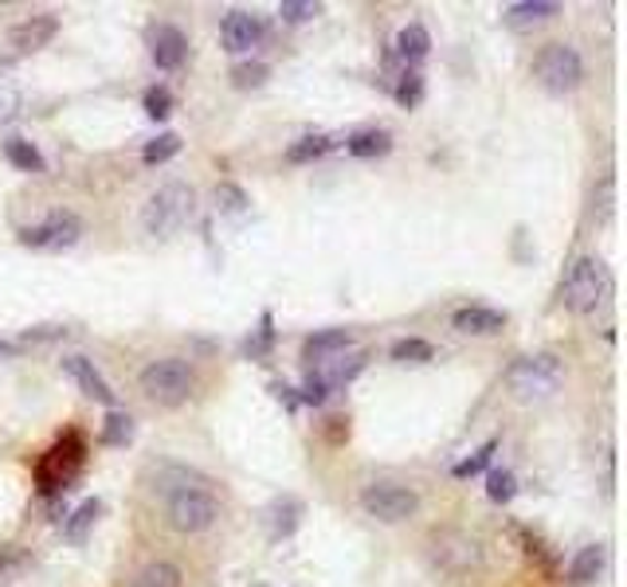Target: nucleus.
Here are the masks:
<instances>
[{
	"label": "nucleus",
	"instance_id": "obj_1",
	"mask_svg": "<svg viewBox=\"0 0 627 587\" xmlns=\"http://www.w3.org/2000/svg\"><path fill=\"white\" fill-rule=\"evenodd\" d=\"M162 494H165L169 525L177 533H204V528H213L216 517H220V502H216V494L208 490L204 478L185 482V486H169Z\"/></svg>",
	"mask_w": 627,
	"mask_h": 587
},
{
	"label": "nucleus",
	"instance_id": "obj_2",
	"mask_svg": "<svg viewBox=\"0 0 627 587\" xmlns=\"http://www.w3.org/2000/svg\"><path fill=\"white\" fill-rule=\"evenodd\" d=\"M193 216H196V193L188 185H181V181H173V185H162L150 196V204L142 212V227L153 239H173L181 227L193 224Z\"/></svg>",
	"mask_w": 627,
	"mask_h": 587
},
{
	"label": "nucleus",
	"instance_id": "obj_3",
	"mask_svg": "<svg viewBox=\"0 0 627 587\" xmlns=\"http://www.w3.org/2000/svg\"><path fill=\"white\" fill-rule=\"evenodd\" d=\"M83 462H86V439L79 435V431H68L60 443L35 462V486H40V494L55 497L63 494V490H71V482L79 478Z\"/></svg>",
	"mask_w": 627,
	"mask_h": 587
},
{
	"label": "nucleus",
	"instance_id": "obj_4",
	"mask_svg": "<svg viewBox=\"0 0 627 587\" xmlns=\"http://www.w3.org/2000/svg\"><path fill=\"white\" fill-rule=\"evenodd\" d=\"M611 294V275L600 259L593 255H580L573 267H568L565 282H561V298L573 313H593L604 306V298Z\"/></svg>",
	"mask_w": 627,
	"mask_h": 587
},
{
	"label": "nucleus",
	"instance_id": "obj_5",
	"mask_svg": "<svg viewBox=\"0 0 627 587\" xmlns=\"http://www.w3.org/2000/svg\"><path fill=\"white\" fill-rule=\"evenodd\" d=\"M561 361L553 352H534V357H517L506 369V388L517 400H545L561 388Z\"/></svg>",
	"mask_w": 627,
	"mask_h": 587
},
{
	"label": "nucleus",
	"instance_id": "obj_6",
	"mask_svg": "<svg viewBox=\"0 0 627 587\" xmlns=\"http://www.w3.org/2000/svg\"><path fill=\"white\" fill-rule=\"evenodd\" d=\"M193 369L181 357H165V361H153L142 369V392L162 408H181L193 395Z\"/></svg>",
	"mask_w": 627,
	"mask_h": 587
},
{
	"label": "nucleus",
	"instance_id": "obj_7",
	"mask_svg": "<svg viewBox=\"0 0 627 587\" xmlns=\"http://www.w3.org/2000/svg\"><path fill=\"white\" fill-rule=\"evenodd\" d=\"M534 75L549 94H568L585 83V59L568 43H545L534 59Z\"/></svg>",
	"mask_w": 627,
	"mask_h": 587
},
{
	"label": "nucleus",
	"instance_id": "obj_8",
	"mask_svg": "<svg viewBox=\"0 0 627 587\" xmlns=\"http://www.w3.org/2000/svg\"><path fill=\"white\" fill-rule=\"evenodd\" d=\"M79 239H83V219L75 212H51L48 219L20 231V244L32 247V251H68Z\"/></svg>",
	"mask_w": 627,
	"mask_h": 587
},
{
	"label": "nucleus",
	"instance_id": "obj_9",
	"mask_svg": "<svg viewBox=\"0 0 627 587\" xmlns=\"http://www.w3.org/2000/svg\"><path fill=\"white\" fill-rule=\"evenodd\" d=\"M361 509L369 517L384 521V525H400V521L415 517L420 509V494L408 486H397V482H377L361 494Z\"/></svg>",
	"mask_w": 627,
	"mask_h": 587
},
{
	"label": "nucleus",
	"instance_id": "obj_10",
	"mask_svg": "<svg viewBox=\"0 0 627 587\" xmlns=\"http://www.w3.org/2000/svg\"><path fill=\"white\" fill-rule=\"evenodd\" d=\"M150 55H153V63H157L162 71H177L181 63H185V55H188L185 32H181V28H173V24H157V28H153V35H150Z\"/></svg>",
	"mask_w": 627,
	"mask_h": 587
},
{
	"label": "nucleus",
	"instance_id": "obj_11",
	"mask_svg": "<svg viewBox=\"0 0 627 587\" xmlns=\"http://www.w3.org/2000/svg\"><path fill=\"white\" fill-rule=\"evenodd\" d=\"M60 35V20L51 17V12H43V17H28V20H20L17 28H12V48L17 51H24V55H32V51H40V48H48L51 40Z\"/></svg>",
	"mask_w": 627,
	"mask_h": 587
},
{
	"label": "nucleus",
	"instance_id": "obj_12",
	"mask_svg": "<svg viewBox=\"0 0 627 587\" xmlns=\"http://www.w3.org/2000/svg\"><path fill=\"white\" fill-rule=\"evenodd\" d=\"M264 20L251 17V12H228L220 24V40L228 51H251L255 43L264 40Z\"/></svg>",
	"mask_w": 627,
	"mask_h": 587
},
{
	"label": "nucleus",
	"instance_id": "obj_13",
	"mask_svg": "<svg viewBox=\"0 0 627 587\" xmlns=\"http://www.w3.org/2000/svg\"><path fill=\"white\" fill-rule=\"evenodd\" d=\"M451 326L471 337H494L506 329V313L491 310V306H463V310L451 313Z\"/></svg>",
	"mask_w": 627,
	"mask_h": 587
},
{
	"label": "nucleus",
	"instance_id": "obj_14",
	"mask_svg": "<svg viewBox=\"0 0 627 587\" xmlns=\"http://www.w3.org/2000/svg\"><path fill=\"white\" fill-rule=\"evenodd\" d=\"M561 17L557 0H517V4H506L502 9V24L514 28V32H526L534 24H545V20Z\"/></svg>",
	"mask_w": 627,
	"mask_h": 587
},
{
	"label": "nucleus",
	"instance_id": "obj_15",
	"mask_svg": "<svg viewBox=\"0 0 627 587\" xmlns=\"http://www.w3.org/2000/svg\"><path fill=\"white\" fill-rule=\"evenodd\" d=\"M63 372H68V377L75 380V384L83 388V392L91 395V400L106 403V408L114 411V392H111V384L102 380V372L94 369V364L86 361V357H68V361H63Z\"/></svg>",
	"mask_w": 627,
	"mask_h": 587
},
{
	"label": "nucleus",
	"instance_id": "obj_16",
	"mask_svg": "<svg viewBox=\"0 0 627 587\" xmlns=\"http://www.w3.org/2000/svg\"><path fill=\"white\" fill-rule=\"evenodd\" d=\"M298 521H302V502H298L295 494H282L267 505V533H271L275 545L287 540V537H295Z\"/></svg>",
	"mask_w": 627,
	"mask_h": 587
},
{
	"label": "nucleus",
	"instance_id": "obj_17",
	"mask_svg": "<svg viewBox=\"0 0 627 587\" xmlns=\"http://www.w3.org/2000/svg\"><path fill=\"white\" fill-rule=\"evenodd\" d=\"M604 564H608V548L604 545H585L577 556H573V564H568V584L573 587H588L600 579Z\"/></svg>",
	"mask_w": 627,
	"mask_h": 587
},
{
	"label": "nucleus",
	"instance_id": "obj_18",
	"mask_svg": "<svg viewBox=\"0 0 627 587\" xmlns=\"http://www.w3.org/2000/svg\"><path fill=\"white\" fill-rule=\"evenodd\" d=\"M24 106V83H20V71L17 63H0V126H9L12 117L20 114Z\"/></svg>",
	"mask_w": 627,
	"mask_h": 587
},
{
	"label": "nucleus",
	"instance_id": "obj_19",
	"mask_svg": "<svg viewBox=\"0 0 627 587\" xmlns=\"http://www.w3.org/2000/svg\"><path fill=\"white\" fill-rule=\"evenodd\" d=\"M349 344H353V333H349V329H318L314 337H306L302 357L306 361H326V357H341Z\"/></svg>",
	"mask_w": 627,
	"mask_h": 587
},
{
	"label": "nucleus",
	"instance_id": "obj_20",
	"mask_svg": "<svg viewBox=\"0 0 627 587\" xmlns=\"http://www.w3.org/2000/svg\"><path fill=\"white\" fill-rule=\"evenodd\" d=\"M346 150L353 153L357 161L384 157V153L392 150V134H389V130H357V134L346 137Z\"/></svg>",
	"mask_w": 627,
	"mask_h": 587
},
{
	"label": "nucleus",
	"instance_id": "obj_21",
	"mask_svg": "<svg viewBox=\"0 0 627 587\" xmlns=\"http://www.w3.org/2000/svg\"><path fill=\"white\" fill-rule=\"evenodd\" d=\"M397 55L408 59V63H420V59H428V51H432V35H428L424 24H408L397 32Z\"/></svg>",
	"mask_w": 627,
	"mask_h": 587
},
{
	"label": "nucleus",
	"instance_id": "obj_22",
	"mask_svg": "<svg viewBox=\"0 0 627 587\" xmlns=\"http://www.w3.org/2000/svg\"><path fill=\"white\" fill-rule=\"evenodd\" d=\"M99 513H102V502H99V497L83 502L75 513H68V517H63V537H68L71 545H83L86 533H91V525L99 521Z\"/></svg>",
	"mask_w": 627,
	"mask_h": 587
},
{
	"label": "nucleus",
	"instance_id": "obj_23",
	"mask_svg": "<svg viewBox=\"0 0 627 587\" xmlns=\"http://www.w3.org/2000/svg\"><path fill=\"white\" fill-rule=\"evenodd\" d=\"M130 587H181V568L169 560H153L130 579Z\"/></svg>",
	"mask_w": 627,
	"mask_h": 587
},
{
	"label": "nucleus",
	"instance_id": "obj_24",
	"mask_svg": "<svg viewBox=\"0 0 627 587\" xmlns=\"http://www.w3.org/2000/svg\"><path fill=\"white\" fill-rule=\"evenodd\" d=\"M4 157H9L20 173H43V168H48L43 153L35 150L32 142H24V137H12V142H4Z\"/></svg>",
	"mask_w": 627,
	"mask_h": 587
},
{
	"label": "nucleus",
	"instance_id": "obj_25",
	"mask_svg": "<svg viewBox=\"0 0 627 587\" xmlns=\"http://www.w3.org/2000/svg\"><path fill=\"white\" fill-rule=\"evenodd\" d=\"M338 145V137H330V134H310V137H302V142H295L287 150V161L290 165H306V161H318V157H326V153Z\"/></svg>",
	"mask_w": 627,
	"mask_h": 587
},
{
	"label": "nucleus",
	"instance_id": "obj_26",
	"mask_svg": "<svg viewBox=\"0 0 627 587\" xmlns=\"http://www.w3.org/2000/svg\"><path fill=\"white\" fill-rule=\"evenodd\" d=\"M102 446H126L134 439V420H130L126 411H111L106 420H102Z\"/></svg>",
	"mask_w": 627,
	"mask_h": 587
},
{
	"label": "nucleus",
	"instance_id": "obj_27",
	"mask_svg": "<svg viewBox=\"0 0 627 587\" xmlns=\"http://www.w3.org/2000/svg\"><path fill=\"white\" fill-rule=\"evenodd\" d=\"M389 352H392V361H400V364H428V361H435V349L428 341H420V337H404V341H397Z\"/></svg>",
	"mask_w": 627,
	"mask_h": 587
},
{
	"label": "nucleus",
	"instance_id": "obj_28",
	"mask_svg": "<svg viewBox=\"0 0 627 587\" xmlns=\"http://www.w3.org/2000/svg\"><path fill=\"white\" fill-rule=\"evenodd\" d=\"M494 454H498V439H486V443L479 446V451L471 454V459H463V462H459V466L451 470V474H455V478H475V474H483V470L491 466V462H494Z\"/></svg>",
	"mask_w": 627,
	"mask_h": 587
},
{
	"label": "nucleus",
	"instance_id": "obj_29",
	"mask_svg": "<svg viewBox=\"0 0 627 587\" xmlns=\"http://www.w3.org/2000/svg\"><path fill=\"white\" fill-rule=\"evenodd\" d=\"M177 153H181V137L169 130V134H157L150 145H145L142 161H145V165H165V161H173Z\"/></svg>",
	"mask_w": 627,
	"mask_h": 587
},
{
	"label": "nucleus",
	"instance_id": "obj_30",
	"mask_svg": "<svg viewBox=\"0 0 627 587\" xmlns=\"http://www.w3.org/2000/svg\"><path fill=\"white\" fill-rule=\"evenodd\" d=\"M267 75H271V68L259 63V59H247V63H236V68H232V83H236L239 91H255V86H264Z\"/></svg>",
	"mask_w": 627,
	"mask_h": 587
},
{
	"label": "nucleus",
	"instance_id": "obj_31",
	"mask_svg": "<svg viewBox=\"0 0 627 587\" xmlns=\"http://www.w3.org/2000/svg\"><path fill=\"white\" fill-rule=\"evenodd\" d=\"M514 494H517V478L510 470H491V474H486V497H491L494 505L514 502Z\"/></svg>",
	"mask_w": 627,
	"mask_h": 587
},
{
	"label": "nucleus",
	"instance_id": "obj_32",
	"mask_svg": "<svg viewBox=\"0 0 627 587\" xmlns=\"http://www.w3.org/2000/svg\"><path fill=\"white\" fill-rule=\"evenodd\" d=\"M364 364H369V352H353V357H346V361L333 364V372H326L322 380H326V384H330V392H333V388H346L349 380H353L357 372L364 369Z\"/></svg>",
	"mask_w": 627,
	"mask_h": 587
},
{
	"label": "nucleus",
	"instance_id": "obj_33",
	"mask_svg": "<svg viewBox=\"0 0 627 587\" xmlns=\"http://www.w3.org/2000/svg\"><path fill=\"white\" fill-rule=\"evenodd\" d=\"M397 102L404 110H412V106H420V102H424V75H420V71H404V75H400V83H397Z\"/></svg>",
	"mask_w": 627,
	"mask_h": 587
},
{
	"label": "nucleus",
	"instance_id": "obj_34",
	"mask_svg": "<svg viewBox=\"0 0 627 587\" xmlns=\"http://www.w3.org/2000/svg\"><path fill=\"white\" fill-rule=\"evenodd\" d=\"M216 208L228 212V216H244V212L251 208V200H247V193L239 185L224 181V185H216Z\"/></svg>",
	"mask_w": 627,
	"mask_h": 587
},
{
	"label": "nucleus",
	"instance_id": "obj_35",
	"mask_svg": "<svg viewBox=\"0 0 627 587\" xmlns=\"http://www.w3.org/2000/svg\"><path fill=\"white\" fill-rule=\"evenodd\" d=\"M514 537H517V540H522V553H526V556H530V560H537V564H542V568H545V571H553V568H557V560H553V556H549V553H545V540H542V537H537V533H530V528L514 525Z\"/></svg>",
	"mask_w": 627,
	"mask_h": 587
},
{
	"label": "nucleus",
	"instance_id": "obj_36",
	"mask_svg": "<svg viewBox=\"0 0 627 587\" xmlns=\"http://www.w3.org/2000/svg\"><path fill=\"white\" fill-rule=\"evenodd\" d=\"M271 344H275V318H271V310H264V318H259V333L244 344V352L247 357H267Z\"/></svg>",
	"mask_w": 627,
	"mask_h": 587
},
{
	"label": "nucleus",
	"instance_id": "obj_37",
	"mask_svg": "<svg viewBox=\"0 0 627 587\" xmlns=\"http://www.w3.org/2000/svg\"><path fill=\"white\" fill-rule=\"evenodd\" d=\"M318 12H322V4H314V0H282L279 4L282 24H306V20H314Z\"/></svg>",
	"mask_w": 627,
	"mask_h": 587
},
{
	"label": "nucleus",
	"instance_id": "obj_38",
	"mask_svg": "<svg viewBox=\"0 0 627 587\" xmlns=\"http://www.w3.org/2000/svg\"><path fill=\"white\" fill-rule=\"evenodd\" d=\"M145 114H150L153 122H162V117L173 114V94H169V86H150V91H145Z\"/></svg>",
	"mask_w": 627,
	"mask_h": 587
},
{
	"label": "nucleus",
	"instance_id": "obj_39",
	"mask_svg": "<svg viewBox=\"0 0 627 587\" xmlns=\"http://www.w3.org/2000/svg\"><path fill=\"white\" fill-rule=\"evenodd\" d=\"M330 400V384L322 380V372H310L302 384V392H298V403H310V408H322V403Z\"/></svg>",
	"mask_w": 627,
	"mask_h": 587
},
{
	"label": "nucleus",
	"instance_id": "obj_40",
	"mask_svg": "<svg viewBox=\"0 0 627 587\" xmlns=\"http://www.w3.org/2000/svg\"><path fill=\"white\" fill-rule=\"evenodd\" d=\"M24 560H28V556L20 553L17 545H0V576H9V571L24 568Z\"/></svg>",
	"mask_w": 627,
	"mask_h": 587
},
{
	"label": "nucleus",
	"instance_id": "obj_41",
	"mask_svg": "<svg viewBox=\"0 0 627 587\" xmlns=\"http://www.w3.org/2000/svg\"><path fill=\"white\" fill-rule=\"evenodd\" d=\"M55 337H68V329L40 326V329H32V333H24V341H55Z\"/></svg>",
	"mask_w": 627,
	"mask_h": 587
},
{
	"label": "nucleus",
	"instance_id": "obj_42",
	"mask_svg": "<svg viewBox=\"0 0 627 587\" xmlns=\"http://www.w3.org/2000/svg\"><path fill=\"white\" fill-rule=\"evenodd\" d=\"M271 392H275V395H279V400H282V403H287V408H290V411H295V408H298V395H295V388H290V384H279V380H275V384H271Z\"/></svg>",
	"mask_w": 627,
	"mask_h": 587
},
{
	"label": "nucleus",
	"instance_id": "obj_43",
	"mask_svg": "<svg viewBox=\"0 0 627 587\" xmlns=\"http://www.w3.org/2000/svg\"><path fill=\"white\" fill-rule=\"evenodd\" d=\"M330 423H333V428H330V439H333V443H341V439L349 435V420H330Z\"/></svg>",
	"mask_w": 627,
	"mask_h": 587
},
{
	"label": "nucleus",
	"instance_id": "obj_44",
	"mask_svg": "<svg viewBox=\"0 0 627 587\" xmlns=\"http://www.w3.org/2000/svg\"><path fill=\"white\" fill-rule=\"evenodd\" d=\"M12 352H17V344H12V341H0V357H12Z\"/></svg>",
	"mask_w": 627,
	"mask_h": 587
}]
</instances>
